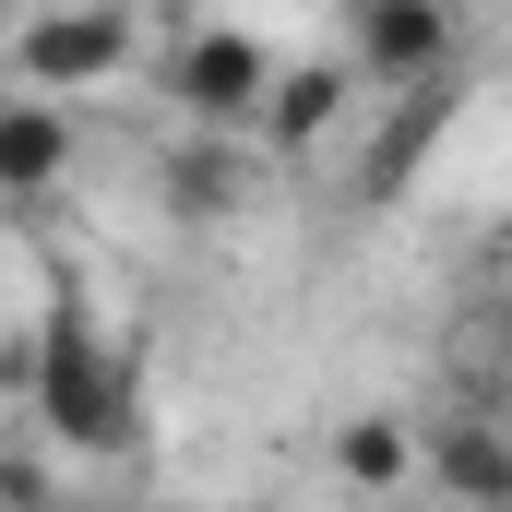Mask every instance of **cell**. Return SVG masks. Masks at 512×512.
<instances>
[{
    "label": "cell",
    "instance_id": "cell-1",
    "mask_svg": "<svg viewBox=\"0 0 512 512\" xmlns=\"http://www.w3.org/2000/svg\"><path fill=\"white\" fill-rule=\"evenodd\" d=\"M24 382H36V429H48L60 453H84V465H120L131 441H143V393H131V358L108 346V334H96L84 286H60V298H48Z\"/></svg>",
    "mask_w": 512,
    "mask_h": 512
},
{
    "label": "cell",
    "instance_id": "cell-2",
    "mask_svg": "<svg viewBox=\"0 0 512 512\" xmlns=\"http://www.w3.org/2000/svg\"><path fill=\"white\" fill-rule=\"evenodd\" d=\"M346 72H370L393 96L453 72V12L441 0H346Z\"/></svg>",
    "mask_w": 512,
    "mask_h": 512
},
{
    "label": "cell",
    "instance_id": "cell-3",
    "mask_svg": "<svg viewBox=\"0 0 512 512\" xmlns=\"http://www.w3.org/2000/svg\"><path fill=\"white\" fill-rule=\"evenodd\" d=\"M12 60H24L36 96H84V84H108V72L131 60V12H120V0H60V12L24 24Z\"/></svg>",
    "mask_w": 512,
    "mask_h": 512
},
{
    "label": "cell",
    "instance_id": "cell-4",
    "mask_svg": "<svg viewBox=\"0 0 512 512\" xmlns=\"http://www.w3.org/2000/svg\"><path fill=\"white\" fill-rule=\"evenodd\" d=\"M167 96H179V120L191 131H239V120H262V96H274V60H262L251 36H191L179 60H167Z\"/></svg>",
    "mask_w": 512,
    "mask_h": 512
},
{
    "label": "cell",
    "instance_id": "cell-5",
    "mask_svg": "<svg viewBox=\"0 0 512 512\" xmlns=\"http://www.w3.org/2000/svg\"><path fill=\"white\" fill-rule=\"evenodd\" d=\"M429 477H441L465 512H512V417H501V405H465V417H441V441H429Z\"/></svg>",
    "mask_w": 512,
    "mask_h": 512
},
{
    "label": "cell",
    "instance_id": "cell-6",
    "mask_svg": "<svg viewBox=\"0 0 512 512\" xmlns=\"http://www.w3.org/2000/svg\"><path fill=\"white\" fill-rule=\"evenodd\" d=\"M441 120H453V72H441V84H417V96H393V120H382V143H370V167H358V191H370V203H393V191L429 167Z\"/></svg>",
    "mask_w": 512,
    "mask_h": 512
},
{
    "label": "cell",
    "instance_id": "cell-7",
    "mask_svg": "<svg viewBox=\"0 0 512 512\" xmlns=\"http://www.w3.org/2000/svg\"><path fill=\"white\" fill-rule=\"evenodd\" d=\"M60 167H72V120H60L48 96H12V108H0V203H36Z\"/></svg>",
    "mask_w": 512,
    "mask_h": 512
},
{
    "label": "cell",
    "instance_id": "cell-8",
    "mask_svg": "<svg viewBox=\"0 0 512 512\" xmlns=\"http://www.w3.org/2000/svg\"><path fill=\"white\" fill-rule=\"evenodd\" d=\"M346 108V72L334 60H310V72H274V96H262V131H274V155H310L322 131Z\"/></svg>",
    "mask_w": 512,
    "mask_h": 512
},
{
    "label": "cell",
    "instance_id": "cell-9",
    "mask_svg": "<svg viewBox=\"0 0 512 512\" xmlns=\"http://www.w3.org/2000/svg\"><path fill=\"white\" fill-rule=\"evenodd\" d=\"M239 191H251V167L227 155V131H203V143H179V155H167V203H179L191 227H215Z\"/></svg>",
    "mask_w": 512,
    "mask_h": 512
},
{
    "label": "cell",
    "instance_id": "cell-10",
    "mask_svg": "<svg viewBox=\"0 0 512 512\" xmlns=\"http://www.w3.org/2000/svg\"><path fill=\"white\" fill-rule=\"evenodd\" d=\"M405 465H417V441H405L393 417H358V429L334 441V477H346V489H405Z\"/></svg>",
    "mask_w": 512,
    "mask_h": 512
},
{
    "label": "cell",
    "instance_id": "cell-11",
    "mask_svg": "<svg viewBox=\"0 0 512 512\" xmlns=\"http://www.w3.org/2000/svg\"><path fill=\"white\" fill-rule=\"evenodd\" d=\"M501 405H512V322H501Z\"/></svg>",
    "mask_w": 512,
    "mask_h": 512
}]
</instances>
